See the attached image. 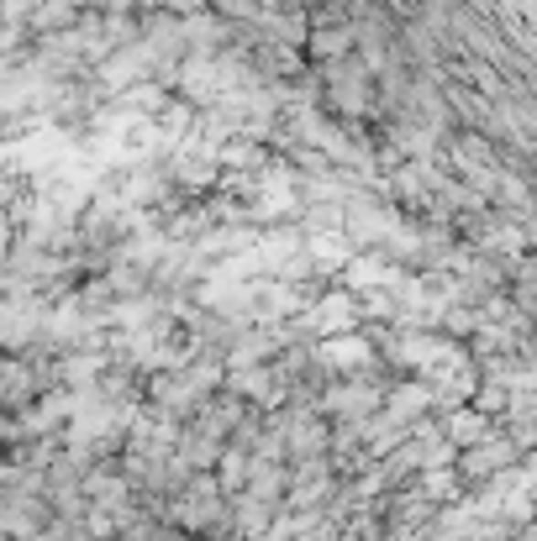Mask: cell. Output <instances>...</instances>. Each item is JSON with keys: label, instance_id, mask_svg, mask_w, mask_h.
I'll list each match as a JSON object with an SVG mask.
<instances>
[{"label": "cell", "instance_id": "obj_1", "mask_svg": "<svg viewBox=\"0 0 537 541\" xmlns=\"http://www.w3.org/2000/svg\"><path fill=\"white\" fill-rule=\"evenodd\" d=\"M343 48H348V32H338V27L332 32H306V58H338Z\"/></svg>", "mask_w": 537, "mask_h": 541}]
</instances>
